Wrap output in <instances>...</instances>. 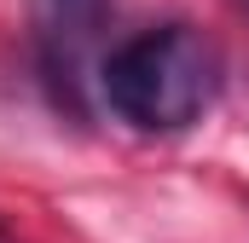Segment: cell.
<instances>
[{
	"instance_id": "6da1fadb",
	"label": "cell",
	"mask_w": 249,
	"mask_h": 243,
	"mask_svg": "<svg viewBox=\"0 0 249 243\" xmlns=\"http://www.w3.org/2000/svg\"><path fill=\"white\" fill-rule=\"evenodd\" d=\"M214 93V47L191 23L139 29L99 58V99L139 133H180L203 116Z\"/></svg>"
},
{
	"instance_id": "7a4b0ae2",
	"label": "cell",
	"mask_w": 249,
	"mask_h": 243,
	"mask_svg": "<svg viewBox=\"0 0 249 243\" xmlns=\"http://www.w3.org/2000/svg\"><path fill=\"white\" fill-rule=\"evenodd\" d=\"M105 12L110 0H41V29H35V47H41V75L47 87L58 93V104L81 110V93H87V52L105 29ZM99 87V81H93Z\"/></svg>"
},
{
	"instance_id": "3957f363",
	"label": "cell",
	"mask_w": 249,
	"mask_h": 243,
	"mask_svg": "<svg viewBox=\"0 0 249 243\" xmlns=\"http://www.w3.org/2000/svg\"><path fill=\"white\" fill-rule=\"evenodd\" d=\"M238 6H244V12H249V0H238Z\"/></svg>"
},
{
	"instance_id": "277c9868",
	"label": "cell",
	"mask_w": 249,
	"mask_h": 243,
	"mask_svg": "<svg viewBox=\"0 0 249 243\" xmlns=\"http://www.w3.org/2000/svg\"><path fill=\"white\" fill-rule=\"evenodd\" d=\"M0 243H12V238H6V232H0Z\"/></svg>"
}]
</instances>
